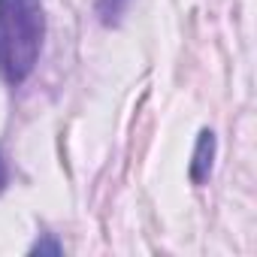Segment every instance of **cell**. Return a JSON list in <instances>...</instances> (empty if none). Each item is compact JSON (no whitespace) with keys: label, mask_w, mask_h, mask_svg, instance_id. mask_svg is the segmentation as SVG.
<instances>
[{"label":"cell","mask_w":257,"mask_h":257,"mask_svg":"<svg viewBox=\"0 0 257 257\" xmlns=\"http://www.w3.org/2000/svg\"><path fill=\"white\" fill-rule=\"evenodd\" d=\"M43 0H0V76L22 85L43 52Z\"/></svg>","instance_id":"1"},{"label":"cell","mask_w":257,"mask_h":257,"mask_svg":"<svg viewBox=\"0 0 257 257\" xmlns=\"http://www.w3.org/2000/svg\"><path fill=\"white\" fill-rule=\"evenodd\" d=\"M212 164H215V134L212 131H200L194 158H191V182L203 185L212 176Z\"/></svg>","instance_id":"2"},{"label":"cell","mask_w":257,"mask_h":257,"mask_svg":"<svg viewBox=\"0 0 257 257\" xmlns=\"http://www.w3.org/2000/svg\"><path fill=\"white\" fill-rule=\"evenodd\" d=\"M127 4H131V0H97V16H100V22L106 28L121 25V19L127 13Z\"/></svg>","instance_id":"3"},{"label":"cell","mask_w":257,"mask_h":257,"mask_svg":"<svg viewBox=\"0 0 257 257\" xmlns=\"http://www.w3.org/2000/svg\"><path fill=\"white\" fill-rule=\"evenodd\" d=\"M31 251H34V254H61V245L52 242V239H43V242H37Z\"/></svg>","instance_id":"4"},{"label":"cell","mask_w":257,"mask_h":257,"mask_svg":"<svg viewBox=\"0 0 257 257\" xmlns=\"http://www.w3.org/2000/svg\"><path fill=\"white\" fill-rule=\"evenodd\" d=\"M7 185H10V167H7L4 155H0V194L7 191Z\"/></svg>","instance_id":"5"}]
</instances>
